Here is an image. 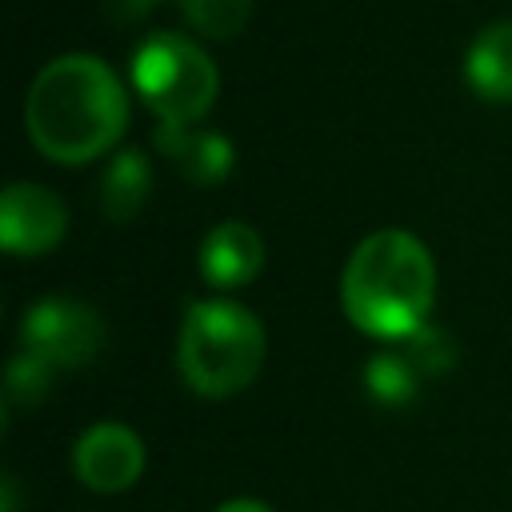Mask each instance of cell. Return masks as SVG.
Returning a JSON list of instances; mask_svg holds the SVG:
<instances>
[{
	"mask_svg": "<svg viewBox=\"0 0 512 512\" xmlns=\"http://www.w3.org/2000/svg\"><path fill=\"white\" fill-rule=\"evenodd\" d=\"M132 92L144 100V108L160 124H200L216 96H220V72L216 60L180 32H152L128 64Z\"/></svg>",
	"mask_w": 512,
	"mask_h": 512,
	"instance_id": "cell-4",
	"label": "cell"
},
{
	"mask_svg": "<svg viewBox=\"0 0 512 512\" xmlns=\"http://www.w3.org/2000/svg\"><path fill=\"white\" fill-rule=\"evenodd\" d=\"M416 368H420V376L428 380V376H440L444 368H452V360H456V344H452V336L444 332V328H436V324H424V328H416L412 336H404L400 344H396Z\"/></svg>",
	"mask_w": 512,
	"mask_h": 512,
	"instance_id": "cell-15",
	"label": "cell"
},
{
	"mask_svg": "<svg viewBox=\"0 0 512 512\" xmlns=\"http://www.w3.org/2000/svg\"><path fill=\"white\" fill-rule=\"evenodd\" d=\"M172 4L192 24V32H200L208 40L236 36L252 16V0H172Z\"/></svg>",
	"mask_w": 512,
	"mask_h": 512,
	"instance_id": "cell-13",
	"label": "cell"
},
{
	"mask_svg": "<svg viewBox=\"0 0 512 512\" xmlns=\"http://www.w3.org/2000/svg\"><path fill=\"white\" fill-rule=\"evenodd\" d=\"M264 324L236 300H192L176 340V368L196 396L228 400L244 392L264 364Z\"/></svg>",
	"mask_w": 512,
	"mask_h": 512,
	"instance_id": "cell-3",
	"label": "cell"
},
{
	"mask_svg": "<svg viewBox=\"0 0 512 512\" xmlns=\"http://www.w3.org/2000/svg\"><path fill=\"white\" fill-rule=\"evenodd\" d=\"M468 88L488 104H512V20L488 24L464 56Z\"/></svg>",
	"mask_w": 512,
	"mask_h": 512,
	"instance_id": "cell-10",
	"label": "cell"
},
{
	"mask_svg": "<svg viewBox=\"0 0 512 512\" xmlns=\"http://www.w3.org/2000/svg\"><path fill=\"white\" fill-rule=\"evenodd\" d=\"M420 368L400 352V348H388V352H376L368 364H364V388L376 404L384 408H404L416 400L420 392Z\"/></svg>",
	"mask_w": 512,
	"mask_h": 512,
	"instance_id": "cell-12",
	"label": "cell"
},
{
	"mask_svg": "<svg viewBox=\"0 0 512 512\" xmlns=\"http://www.w3.org/2000/svg\"><path fill=\"white\" fill-rule=\"evenodd\" d=\"M128 128L124 80L88 52L48 60L24 96V132L52 164H88L120 144Z\"/></svg>",
	"mask_w": 512,
	"mask_h": 512,
	"instance_id": "cell-1",
	"label": "cell"
},
{
	"mask_svg": "<svg viewBox=\"0 0 512 512\" xmlns=\"http://www.w3.org/2000/svg\"><path fill=\"white\" fill-rule=\"evenodd\" d=\"M72 472L92 492H104V496L124 492L144 472V440L116 420L92 424L72 444Z\"/></svg>",
	"mask_w": 512,
	"mask_h": 512,
	"instance_id": "cell-7",
	"label": "cell"
},
{
	"mask_svg": "<svg viewBox=\"0 0 512 512\" xmlns=\"http://www.w3.org/2000/svg\"><path fill=\"white\" fill-rule=\"evenodd\" d=\"M436 304V264L424 240L404 228L364 236L340 272V308L372 340L400 344L428 324Z\"/></svg>",
	"mask_w": 512,
	"mask_h": 512,
	"instance_id": "cell-2",
	"label": "cell"
},
{
	"mask_svg": "<svg viewBox=\"0 0 512 512\" xmlns=\"http://www.w3.org/2000/svg\"><path fill=\"white\" fill-rule=\"evenodd\" d=\"M264 268V240L244 220H220L200 244V276L212 288H240Z\"/></svg>",
	"mask_w": 512,
	"mask_h": 512,
	"instance_id": "cell-9",
	"label": "cell"
},
{
	"mask_svg": "<svg viewBox=\"0 0 512 512\" xmlns=\"http://www.w3.org/2000/svg\"><path fill=\"white\" fill-rule=\"evenodd\" d=\"M152 4H156V0H104L108 16H116V20H140Z\"/></svg>",
	"mask_w": 512,
	"mask_h": 512,
	"instance_id": "cell-16",
	"label": "cell"
},
{
	"mask_svg": "<svg viewBox=\"0 0 512 512\" xmlns=\"http://www.w3.org/2000/svg\"><path fill=\"white\" fill-rule=\"evenodd\" d=\"M20 348L48 360L56 372L84 368L104 348V320L96 308L72 296H44L28 304L20 320Z\"/></svg>",
	"mask_w": 512,
	"mask_h": 512,
	"instance_id": "cell-5",
	"label": "cell"
},
{
	"mask_svg": "<svg viewBox=\"0 0 512 512\" xmlns=\"http://www.w3.org/2000/svg\"><path fill=\"white\" fill-rule=\"evenodd\" d=\"M52 376H56V368L48 360H40V356H32V352L20 348L12 356V364H8L4 400L8 404H20V408H32V404H40L52 392Z\"/></svg>",
	"mask_w": 512,
	"mask_h": 512,
	"instance_id": "cell-14",
	"label": "cell"
},
{
	"mask_svg": "<svg viewBox=\"0 0 512 512\" xmlns=\"http://www.w3.org/2000/svg\"><path fill=\"white\" fill-rule=\"evenodd\" d=\"M152 192V164L140 148H120L100 172V208L112 224H128Z\"/></svg>",
	"mask_w": 512,
	"mask_h": 512,
	"instance_id": "cell-11",
	"label": "cell"
},
{
	"mask_svg": "<svg viewBox=\"0 0 512 512\" xmlns=\"http://www.w3.org/2000/svg\"><path fill=\"white\" fill-rule=\"evenodd\" d=\"M4 512H16V480L4 476Z\"/></svg>",
	"mask_w": 512,
	"mask_h": 512,
	"instance_id": "cell-18",
	"label": "cell"
},
{
	"mask_svg": "<svg viewBox=\"0 0 512 512\" xmlns=\"http://www.w3.org/2000/svg\"><path fill=\"white\" fill-rule=\"evenodd\" d=\"M156 148L172 160V168H176L184 180H192V184H200V188H212V184L228 180L232 168H236V148H232V140H228L224 132H212V128H196V124H184V128L160 124V128H156Z\"/></svg>",
	"mask_w": 512,
	"mask_h": 512,
	"instance_id": "cell-8",
	"label": "cell"
},
{
	"mask_svg": "<svg viewBox=\"0 0 512 512\" xmlns=\"http://www.w3.org/2000/svg\"><path fill=\"white\" fill-rule=\"evenodd\" d=\"M68 232L64 200L32 180H16L0 196V244L12 256H44Z\"/></svg>",
	"mask_w": 512,
	"mask_h": 512,
	"instance_id": "cell-6",
	"label": "cell"
},
{
	"mask_svg": "<svg viewBox=\"0 0 512 512\" xmlns=\"http://www.w3.org/2000/svg\"><path fill=\"white\" fill-rule=\"evenodd\" d=\"M216 512H272L264 500H252V496H236V500H224Z\"/></svg>",
	"mask_w": 512,
	"mask_h": 512,
	"instance_id": "cell-17",
	"label": "cell"
}]
</instances>
